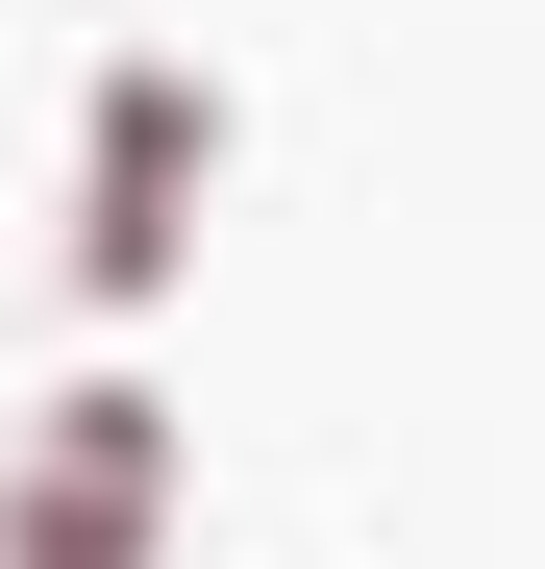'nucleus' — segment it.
Listing matches in <instances>:
<instances>
[{
  "label": "nucleus",
  "mask_w": 545,
  "mask_h": 569,
  "mask_svg": "<svg viewBox=\"0 0 545 569\" xmlns=\"http://www.w3.org/2000/svg\"><path fill=\"white\" fill-rule=\"evenodd\" d=\"M224 199H248V100H224L199 50H100L50 100V298L100 322V347H149L174 298H199Z\"/></svg>",
  "instance_id": "f257e3e1"
},
{
  "label": "nucleus",
  "mask_w": 545,
  "mask_h": 569,
  "mask_svg": "<svg viewBox=\"0 0 545 569\" xmlns=\"http://www.w3.org/2000/svg\"><path fill=\"white\" fill-rule=\"evenodd\" d=\"M174 520H199V446L125 347L0 421V569H174Z\"/></svg>",
  "instance_id": "f03ea898"
}]
</instances>
